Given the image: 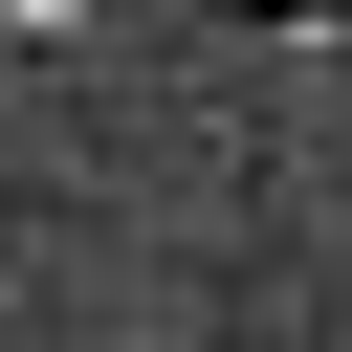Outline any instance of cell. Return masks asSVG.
Masks as SVG:
<instances>
[{
    "instance_id": "6da1fadb",
    "label": "cell",
    "mask_w": 352,
    "mask_h": 352,
    "mask_svg": "<svg viewBox=\"0 0 352 352\" xmlns=\"http://www.w3.org/2000/svg\"><path fill=\"white\" fill-rule=\"evenodd\" d=\"M0 22H88V0H0Z\"/></svg>"
}]
</instances>
